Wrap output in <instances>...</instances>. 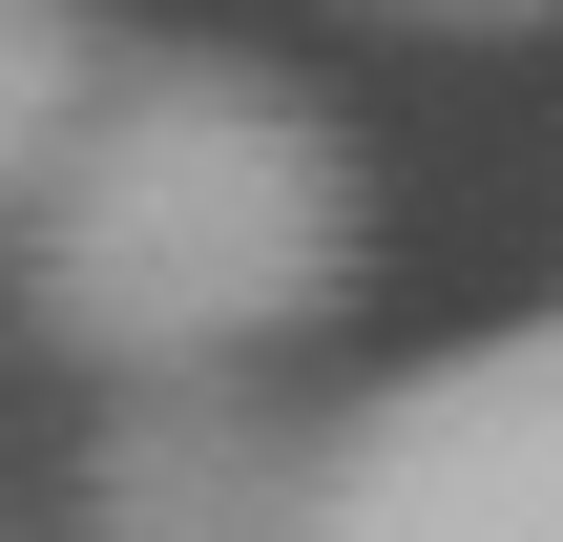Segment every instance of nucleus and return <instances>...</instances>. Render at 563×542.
I'll return each mask as SVG.
<instances>
[{"mask_svg": "<svg viewBox=\"0 0 563 542\" xmlns=\"http://www.w3.org/2000/svg\"><path fill=\"white\" fill-rule=\"evenodd\" d=\"M0 251L84 376H230L355 292V146L230 42H125Z\"/></svg>", "mask_w": 563, "mask_h": 542, "instance_id": "nucleus-1", "label": "nucleus"}, {"mask_svg": "<svg viewBox=\"0 0 563 542\" xmlns=\"http://www.w3.org/2000/svg\"><path fill=\"white\" fill-rule=\"evenodd\" d=\"M104 0H0V230L42 209V167H63V125L104 104Z\"/></svg>", "mask_w": 563, "mask_h": 542, "instance_id": "nucleus-4", "label": "nucleus"}, {"mask_svg": "<svg viewBox=\"0 0 563 542\" xmlns=\"http://www.w3.org/2000/svg\"><path fill=\"white\" fill-rule=\"evenodd\" d=\"M313 542H563V313L376 376L313 439Z\"/></svg>", "mask_w": 563, "mask_h": 542, "instance_id": "nucleus-2", "label": "nucleus"}, {"mask_svg": "<svg viewBox=\"0 0 563 542\" xmlns=\"http://www.w3.org/2000/svg\"><path fill=\"white\" fill-rule=\"evenodd\" d=\"M84 542H313V439L230 376H125L84 439Z\"/></svg>", "mask_w": 563, "mask_h": 542, "instance_id": "nucleus-3", "label": "nucleus"}, {"mask_svg": "<svg viewBox=\"0 0 563 542\" xmlns=\"http://www.w3.org/2000/svg\"><path fill=\"white\" fill-rule=\"evenodd\" d=\"M376 21H481L501 42V21H563V0H376Z\"/></svg>", "mask_w": 563, "mask_h": 542, "instance_id": "nucleus-5", "label": "nucleus"}]
</instances>
